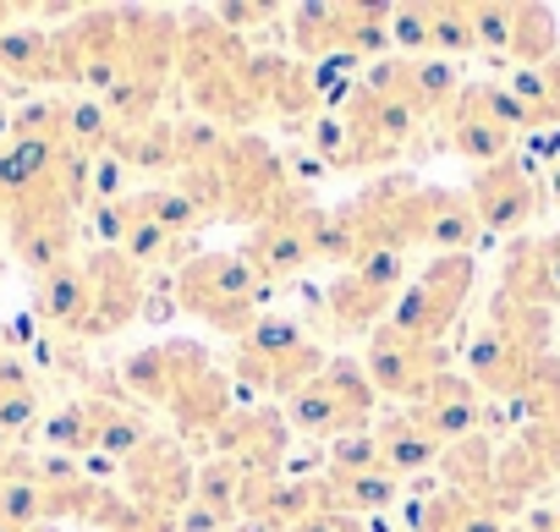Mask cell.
<instances>
[{"label":"cell","instance_id":"1","mask_svg":"<svg viewBox=\"0 0 560 532\" xmlns=\"http://www.w3.org/2000/svg\"><path fill=\"white\" fill-rule=\"evenodd\" d=\"M0 23H7V12H0ZM0 34H7V28H0Z\"/></svg>","mask_w":560,"mask_h":532}]
</instances>
